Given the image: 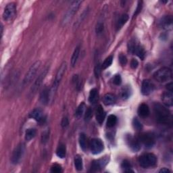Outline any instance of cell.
<instances>
[{
  "label": "cell",
  "mask_w": 173,
  "mask_h": 173,
  "mask_svg": "<svg viewBox=\"0 0 173 173\" xmlns=\"http://www.w3.org/2000/svg\"><path fill=\"white\" fill-rule=\"evenodd\" d=\"M101 70H102V66H100V64H97L96 68H95V70H94V73H95V74H96V77H100V73H101Z\"/></svg>",
  "instance_id": "obj_44"
},
{
  "label": "cell",
  "mask_w": 173,
  "mask_h": 173,
  "mask_svg": "<svg viewBox=\"0 0 173 173\" xmlns=\"http://www.w3.org/2000/svg\"><path fill=\"white\" fill-rule=\"evenodd\" d=\"M170 172L171 171H170L169 170L166 168H163L159 171V172H160V173H167V172Z\"/></svg>",
  "instance_id": "obj_49"
},
{
  "label": "cell",
  "mask_w": 173,
  "mask_h": 173,
  "mask_svg": "<svg viewBox=\"0 0 173 173\" xmlns=\"http://www.w3.org/2000/svg\"><path fill=\"white\" fill-rule=\"evenodd\" d=\"M103 29H104V25H103V23L98 22L96 25V33L97 34H102L103 33Z\"/></svg>",
  "instance_id": "obj_40"
},
{
  "label": "cell",
  "mask_w": 173,
  "mask_h": 173,
  "mask_svg": "<svg viewBox=\"0 0 173 173\" xmlns=\"http://www.w3.org/2000/svg\"><path fill=\"white\" fill-rule=\"evenodd\" d=\"M48 70H49L48 68L45 69V70L39 74V77H37V79H36L35 81H34V83H33V86L31 87V94L35 93L37 91V90H38V89H39V87L41 86V85L42 84L43 80H44L45 76L47 75V74L48 73Z\"/></svg>",
  "instance_id": "obj_12"
},
{
  "label": "cell",
  "mask_w": 173,
  "mask_h": 173,
  "mask_svg": "<svg viewBox=\"0 0 173 173\" xmlns=\"http://www.w3.org/2000/svg\"><path fill=\"white\" fill-rule=\"evenodd\" d=\"M154 110L155 119L158 122L164 125H172V114L168 108L159 103H155Z\"/></svg>",
  "instance_id": "obj_1"
},
{
  "label": "cell",
  "mask_w": 173,
  "mask_h": 173,
  "mask_svg": "<svg viewBox=\"0 0 173 173\" xmlns=\"http://www.w3.org/2000/svg\"><path fill=\"white\" fill-rule=\"evenodd\" d=\"M141 8H142V2H139V4H138L137 9H136V10H135V14H134V17H135L137 15H138V14H139V13L140 12L141 10Z\"/></svg>",
  "instance_id": "obj_47"
},
{
  "label": "cell",
  "mask_w": 173,
  "mask_h": 173,
  "mask_svg": "<svg viewBox=\"0 0 173 173\" xmlns=\"http://www.w3.org/2000/svg\"><path fill=\"white\" fill-rule=\"evenodd\" d=\"M49 137H50V131L48 130H46L42 133L41 136V141L43 143H45L46 142H47V141L49 139Z\"/></svg>",
  "instance_id": "obj_39"
},
{
  "label": "cell",
  "mask_w": 173,
  "mask_h": 173,
  "mask_svg": "<svg viewBox=\"0 0 173 173\" xmlns=\"http://www.w3.org/2000/svg\"><path fill=\"white\" fill-rule=\"evenodd\" d=\"M37 134V131L34 129H28L27 130V131L25 132V139L26 141H29L31 139H33V138L35 137Z\"/></svg>",
  "instance_id": "obj_27"
},
{
  "label": "cell",
  "mask_w": 173,
  "mask_h": 173,
  "mask_svg": "<svg viewBox=\"0 0 173 173\" xmlns=\"http://www.w3.org/2000/svg\"><path fill=\"white\" fill-rule=\"evenodd\" d=\"M132 126H133V128L137 130V131H141L143 129L142 124L137 118H135L133 120H132Z\"/></svg>",
  "instance_id": "obj_36"
},
{
  "label": "cell",
  "mask_w": 173,
  "mask_h": 173,
  "mask_svg": "<svg viewBox=\"0 0 173 173\" xmlns=\"http://www.w3.org/2000/svg\"><path fill=\"white\" fill-rule=\"evenodd\" d=\"M112 61H113V57L112 56H109L108 57H106L104 62H103V64H102V69H106L109 67L112 64Z\"/></svg>",
  "instance_id": "obj_34"
},
{
  "label": "cell",
  "mask_w": 173,
  "mask_h": 173,
  "mask_svg": "<svg viewBox=\"0 0 173 173\" xmlns=\"http://www.w3.org/2000/svg\"><path fill=\"white\" fill-rule=\"evenodd\" d=\"M91 152L93 154H99L103 150L104 146L102 140L100 139H93L90 143Z\"/></svg>",
  "instance_id": "obj_11"
},
{
  "label": "cell",
  "mask_w": 173,
  "mask_h": 173,
  "mask_svg": "<svg viewBox=\"0 0 173 173\" xmlns=\"http://www.w3.org/2000/svg\"><path fill=\"white\" fill-rule=\"evenodd\" d=\"M139 140L146 148H152L155 144V137L152 132H143L139 136Z\"/></svg>",
  "instance_id": "obj_9"
},
{
  "label": "cell",
  "mask_w": 173,
  "mask_h": 173,
  "mask_svg": "<svg viewBox=\"0 0 173 173\" xmlns=\"http://www.w3.org/2000/svg\"><path fill=\"white\" fill-rule=\"evenodd\" d=\"M137 43H136V41L135 40H131L128 43V51L129 52L131 53V54H134L135 48L137 46Z\"/></svg>",
  "instance_id": "obj_35"
},
{
  "label": "cell",
  "mask_w": 173,
  "mask_h": 173,
  "mask_svg": "<svg viewBox=\"0 0 173 173\" xmlns=\"http://www.w3.org/2000/svg\"><path fill=\"white\" fill-rule=\"evenodd\" d=\"M154 90V85L148 79L144 80L141 85V93L144 96H149Z\"/></svg>",
  "instance_id": "obj_13"
},
{
  "label": "cell",
  "mask_w": 173,
  "mask_h": 173,
  "mask_svg": "<svg viewBox=\"0 0 173 173\" xmlns=\"http://www.w3.org/2000/svg\"><path fill=\"white\" fill-rule=\"evenodd\" d=\"M154 78L159 83H165L169 81L172 78V73L171 69L168 67L160 68L154 74Z\"/></svg>",
  "instance_id": "obj_3"
},
{
  "label": "cell",
  "mask_w": 173,
  "mask_h": 173,
  "mask_svg": "<svg viewBox=\"0 0 173 173\" xmlns=\"http://www.w3.org/2000/svg\"><path fill=\"white\" fill-rule=\"evenodd\" d=\"M117 122V117L114 114L109 115L107 120V126L109 128L114 127Z\"/></svg>",
  "instance_id": "obj_32"
},
{
  "label": "cell",
  "mask_w": 173,
  "mask_h": 173,
  "mask_svg": "<svg viewBox=\"0 0 173 173\" xmlns=\"http://www.w3.org/2000/svg\"><path fill=\"white\" fill-rule=\"evenodd\" d=\"M40 101L43 104L46 105L50 102V90L47 86H45L40 94Z\"/></svg>",
  "instance_id": "obj_18"
},
{
  "label": "cell",
  "mask_w": 173,
  "mask_h": 173,
  "mask_svg": "<svg viewBox=\"0 0 173 173\" xmlns=\"http://www.w3.org/2000/svg\"><path fill=\"white\" fill-rule=\"evenodd\" d=\"M66 68H67V65H66V63L64 62H63L61 65H60L58 70H57V72L56 77H55V79H54V81L53 83V85L52 86H51V87L50 90V103L53 102L55 96H56V91L57 90V88H58L60 83V82H61L63 77H64V74L66 72Z\"/></svg>",
  "instance_id": "obj_2"
},
{
  "label": "cell",
  "mask_w": 173,
  "mask_h": 173,
  "mask_svg": "<svg viewBox=\"0 0 173 173\" xmlns=\"http://www.w3.org/2000/svg\"><path fill=\"white\" fill-rule=\"evenodd\" d=\"M106 117V112L103 109L102 106L100 105L96 109V120L97 122L102 125Z\"/></svg>",
  "instance_id": "obj_20"
},
{
  "label": "cell",
  "mask_w": 173,
  "mask_h": 173,
  "mask_svg": "<svg viewBox=\"0 0 173 173\" xmlns=\"http://www.w3.org/2000/svg\"><path fill=\"white\" fill-rule=\"evenodd\" d=\"M166 88H167V89H168V91H172V89H173V85H172V83H168V84L166 85Z\"/></svg>",
  "instance_id": "obj_48"
},
{
  "label": "cell",
  "mask_w": 173,
  "mask_h": 173,
  "mask_svg": "<svg viewBox=\"0 0 173 173\" xmlns=\"http://www.w3.org/2000/svg\"><path fill=\"white\" fill-rule=\"evenodd\" d=\"M172 17L171 16H164L159 21V26L162 28H167L172 24Z\"/></svg>",
  "instance_id": "obj_19"
},
{
  "label": "cell",
  "mask_w": 173,
  "mask_h": 173,
  "mask_svg": "<svg viewBox=\"0 0 173 173\" xmlns=\"http://www.w3.org/2000/svg\"><path fill=\"white\" fill-rule=\"evenodd\" d=\"M74 166H75V168L78 171H80L83 170V159L79 155H76L75 158H74Z\"/></svg>",
  "instance_id": "obj_28"
},
{
  "label": "cell",
  "mask_w": 173,
  "mask_h": 173,
  "mask_svg": "<svg viewBox=\"0 0 173 173\" xmlns=\"http://www.w3.org/2000/svg\"><path fill=\"white\" fill-rule=\"evenodd\" d=\"M132 90L130 86H125L121 90V97L122 100H127L131 97Z\"/></svg>",
  "instance_id": "obj_22"
},
{
  "label": "cell",
  "mask_w": 173,
  "mask_h": 173,
  "mask_svg": "<svg viewBox=\"0 0 173 173\" xmlns=\"http://www.w3.org/2000/svg\"><path fill=\"white\" fill-rule=\"evenodd\" d=\"M88 12H89L88 8H86V9L83 11L82 14H80V16H79V19H78V21H77V22L75 23V26H76V27H79V26L80 24V23H81L83 21H84V19L86 18V16H87Z\"/></svg>",
  "instance_id": "obj_33"
},
{
  "label": "cell",
  "mask_w": 173,
  "mask_h": 173,
  "mask_svg": "<svg viewBox=\"0 0 173 173\" xmlns=\"http://www.w3.org/2000/svg\"><path fill=\"white\" fill-rule=\"evenodd\" d=\"M135 54H136L137 56L141 58V60H143L144 57L145 56V51L144 50V48L139 45H137V46L135 48Z\"/></svg>",
  "instance_id": "obj_29"
},
{
  "label": "cell",
  "mask_w": 173,
  "mask_h": 173,
  "mask_svg": "<svg viewBox=\"0 0 173 173\" xmlns=\"http://www.w3.org/2000/svg\"><path fill=\"white\" fill-rule=\"evenodd\" d=\"M79 141L80 148H81L83 151H85L86 147H87V142H86V137L84 133L80 134Z\"/></svg>",
  "instance_id": "obj_30"
},
{
  "label": "cell",
  "mask_w": 173,
  "mask_h": 173,
  "mask_svg": "<svg viewBox=\"0 0 173 173\" xmlns=\"http://www.w3.org/2000/svg\"><path fill=\"white\" fill-rule=\"evenodd\" d=\"M85 109V103L84 102L80 103L75 112V116L77 119H80V118L83 116V114H84Z\"/></svg>",
  "instance_id": "obj_31"
},
{
  "label": "cell",
  "mask_w": 173,
  "mask_h": 173,
  "mask_svg": "<svg viewBox=\"0 0 173 173\" xmlns=\"http://www.w3.org/2000/svg\"><path fill=\"white\" fill-rule=\"evenodd\" d=\"M139 165L144 168L154 166L157 163V158L154 154L148 153L140 156L139 159Z\"/></svg>",
  "instance_id": "obj_5"
},
{
  "label": "cell",
  "mask_w": 173,
  "mask_h": 173,
  "mask_svg": "<svg viewBox=\"0 0 173 173\" xmlns=\"http://www.w3.org/2000/svg\"><path fill=\"white\" fill-rule=\"evenodd\" d=\"M40 67H41V62L37 61L34 63V64L31 66L30 68L28 69L27 73H26L24 80H23V84L24 85H28L32 81L35 77L36 74L38 73V70H39Z\"/></svg>",
  "instance_id": "obj_6"
},
{
  "label": "cell",
  "mask_w": 173,
  "mask_h": 173,
  "mask_svg": "<svg viewBox=\"0 0 173 173\" xmlns=\"http://www.w3.org/2000/svg\"><path fill=\"white\" fill-rule=\"evenodd\" d=\"M81 4H82L81 1H74L72 2V4H70V7L68 8L67 11H66V13L64 16V18H63L62 20L63 25H66L71 21L72 18H73L74 16L75 15V14L77 13L78 10L79 9L80 5Z\"/></svg>",
  "instance_id": "obj_4"
},
{
  "label": "cell",
  "mask_w": 173,
  "mask_h": 173,
  "mask_svg": "<svg viewBox=\"0 0 173 173\" xmlns=\"http://www.w3.org/2000/svg\"><path fill=\"white\" fill-rule=\"evenodd\" d=\"M129 20V15L126 14H123L122 15H121L120 18L119 19L117 22V29L119 30L120 28L122 27V26L125 24V23L128 21Z\"/></svg>",
  "instance_id": "obj_26"
},
{
  "label": "cell",
  "mask_w": 173,
  "mask_h": 173,
  "mask_svg": "<svg viewBox=\"0 0 173 173\" xmlns=\"http://www.w3.org/2000/svg\"><path fill=\"white\" fill-rule=\"evenodd\" d=\"M29 117L31 118V119H34L39 122H43V120H44L43 112L41 109L39 108L34 109L30 113Z\"/></svg>",
  "instance_id": "obj_16"
},
{
  "label": "cell",
  "mask_w": 173,
  "mask_h": 173,
  "mask_svg": "<svg viewBox=\"0 0 173 173\" xmlns=\"http://www.w3.org/2000/svg\"><path fill=\"white\" fill-rule=\"evenodd\" d=\"M119 62H120L121 65L125 66L126 64V63H127V58H126L125 55H124L122 54H120V56L119 57Z\"/></svg>",
  "instance_id": "obj_42"
},
{
  "label": "cell",
  "mask_w": 173,
  "mask_h": 173,
  "mask_svg": "<svg viewBox=\"0 0 173 173\" xmlns=\"http://www.w3.org/2000/svg\"><path fill=\"white\" fill-rule=\"evenodd\" d=\"M69 125V120L67 117H64L62 120L61 125L63 128H66Z\"/></svg>",
  "instance_id": "obj_45"
},
{
  "label": "cell",
  "mask_w": 173,
  "mask_h": 173,
  "mask_svg": "<svg viewBox=\"0 0 173 173\" xmlns=\"http://www.w3.org/2000/svg\"><path fill=\"white\" fill-rule=\"evenodd\" d=\"M138 65H139V62H138L136 59H132L131 62V67L132 69H136L137 68Z\"/></svg>",
  "instance_id": "obj_46"
},
{
  "label": "cell",
  "mask_w": 173,
  "mask_h": 173,
  "mask_svg": "<svg viewBox=\"0 0 173 173\" xmlns=\"http://www.w3.org/2000/svg\"><path fill=\"white\" fill-rule=\"evenodd\" d=\"M66 154V146L64 144H60L56 150V155L60 158H64Z\"/></svg>",
  "instance_id": "obj_25"
},
{
  "label": "cell",
  "mask_w": 173,
  "mask_h": 173,
  "mask_svg": "<svg viewBox=\"0 0 173 173\" xmlns=\"http://www.w3.org/2000/svg\"><path fill=\"white\" fill-rule=\"evenodd\" d=\"M98 100V91L96 89H92L89 96V101L91 103H96Z\"/></svg>",
  "instance_id": "obj_24"
},
{
  "label": "cell",
  "mask_w": 173,
  "mask_h": 173,
  "mask_svg": "<svg viewBox=\"0 0 173 173\" xmlns=\"http://www.w3.org/2000/svg\"><path fill=\"white\" fill-rule=\"evenodd\" d=\"M62 171V166L59 164H54L51 168V172L54 173H60Z\"/></svg>",
  "instance_id": "obj_38"
},
{
  "label": "cell",
  "mask_w": 173,
  "mask_h": 173,
  "mask_svg": "<svg viewBox=\"0 0 173 173\" xmlns=\"http://www.w3.org/2000/svg\"><path fill=\"white\" fill-rule=\"evenodd\" d=\"M113 83L116 85H120L122 83V78L120 74H116L113 78Z\"/></svg>",
  "instance_id": "obj_41"
},
{
  "label": "cell",
  "mask_w": 173,
  "mask_h": 173,
  "mask_svg": "<svg viewBox=\"0 0 173 173\" xmlns=\"http://www.w3.org/2000/svg\"><path fill=\"white\" fill-rule=\"evenodd\" d=\"M92 116H93V110H92L91 108H88L85 114V120L88 122V121L91 120Z\"/></svg>",
  "instance_id": "obj_37"
},
{
  "label": "cell",
  "mask_w": 173,
  "mask_h": 173,
  "mask_svg": "<svg viewBox=\"0 0 173 173\" xmlns=\"http://www.w3.org/2000/svg\"><path fill=\"white\" fill-rule=\"evenodd\" d=\"M79 54H80V46H78V47L75 48V50H74V52L73 54V56H72L71 57L70 64L73 67H74V66L76 65L78 58H79Z\"/></svg>",
  "instance_id": "obj_23"
},
{
  "label": "cell",
  "mask_w": 173,
  "mask_h": 173,
  "mask_svg": "<svg viewBox=\"0 0 173 173\" xmlns=\"http://www.w3.org/2000/svg\"><path fill=\"white\" fill-rule=\"evenodd\" d=\"M162 100L164 105L168 107H171L173 104L172 92L169 91L164 92L162 96Z\"/></svg>",
  "instance_id": "obj_15"
},
{
  "label": "cell",
  "mask_w": 173,
  "mask_h": 173,
  "mask_svg": "<svg viewBox=\"0 0 173 173\" xmlns=\"http://www.w3.org/2000/svg\"><path fill=\"white\" fill-rule=\"evenodd\" d=\"M137 112L140 117L146 118L149 115L150 111H149V108L148 105L145 104V103H141V104L139 106Z\"/></svg>",
  "instance_id": "obj_17"
},
{
  "label": "cell",
  "mask_w": 173,
  "mask_h": 173,
  "mask_svg": "<svg viewBox=\"0 0 173 173\" xmlns=\"http://www.w3.org/2000/svg\"><path fill=\"white\" fill-rule=\"evenodd\" d=\"M25 150V145L24 143H20L16 147L13 151L12 155H11V162L14 164H18L20 161H21V158L23 156V154L24 153Z\"/></svg>",
  "instance_id": "obj_7"
},
{
  "label": "cell",
  "mask_w": 173,
  "mask_h": 173,
  "mask_svg": "<svg viewBox=\"0 0 173 173\" xmlns=\"http://www.w3.org/2000/svg\"><path fill=\"white\" fill-rule=\"evenodd\" d=\"M126 144L129 148L133 152H139L141 149V144L136 138L132 137L131 135H127L125 137Z\"/></svg>",
  "instance_id": "obj_10"
},
{
  "label": "cell",
  "mask_w": 173,
  "mask_h": 173,
  "mask_svg": "<svg viewBox=\"0 0 173 173\" xmlns=\"http://www.w3.org/2000/svg\"><path fill=\"white\" fill-rule=\"evenodd\" d=\"M16 13V4L14 3H10L5 8L4 13H3V18L5 21H10L14 18Z\"/></svg>",
  "instance_id": "obj_8"
},
{
  "label": "cell",
  "mask_w": 173,
  "mask_h": 173,
  "mask_svg": "<svg viewBox=\"0 0 173 173\" xmlns=\"http://www.w3.org/2000/svg\"><path fill=\"white\" fill-rule=\"evenodd\" d=\"M103 101L104 104L106 106L112 105L116 102V97L112 93L106 94L103 98Z\"/></svg>",
  "instance_id": "obj_21"
},
{
  "label": "cell",
  "mask_w": 173,
  "mask_h": 173,
  "mask_svg": "<svg viewBox=\"0 0 173 173\" xmlns=\"http://www.w3.org/2000/svg\"><path fill=\"white\" fill-rule=\"evenodd\" d=\"M121 167L125 170L131 168V164L130 163L129 161H128L127 160H125L124 161H122V164H121Z\"/></svg>",
  "instance_id": "obj_43"
},
{
  "label": "cell",
  "mask_w": 173,
  "mask_h": 173,
  "mask_svg": "<svg viewBox=\"0 0 173 173\" xmlns=\"http://www.w3.org/2000/svg\"><path fill=\"white\" fill-rule=\"evenodd\" d=\"M108 162V158H103L102 159L95 160L91 164V172H98L101 169H102L103 167H105L106 164Z\"/></svg>",
  "instance_id": "obj_14"
}]
</instances>
